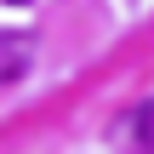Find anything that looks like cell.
I'll return each instance as SVG.
<instances>
[{
  "mask_svg": "<svg viewBox=\"0 0 154 154\" xmlns=\"http://www.w3.org/2000/svg\"><path fill=\"white\" fill-rule=\"evenodd\" d=\"M29 63H34V34H29V29H6V34H0V86L23 80Z\"/></svg>",
  "mask_w": 154,
  "mask_h": 154,
  "instance_id": "1",
  "label": "cell"
},
{
  "mask_svg": "<svg viewBox=\"0 0 154 154\" xmlns=\"http://www.w3.org/2000/svg\"><path fill=\"white\" fill-rule=\"evenodd\" d=\"M131 143H137L143 154H154V97L137 109V114H131Z\"/></svg>",
  "mask_w": 154,
  "mask_h": 154,
  "instance_id": "2",
  "label": "cell"
},
{
  "mask_svg": "<svg viewBox=\"0 0 154 154\" xmlns=\"http://www.w3.org/2000/svg\"><path fill=\"white\" fill-rule=\"evenodd\" d=\"M6 6H29V0H6Z\"/></svg>",
  "mask_w": 154,
  "mask_h": 154,
  "instance_id": "3",
  "label": "cell"
}]
</instances>
